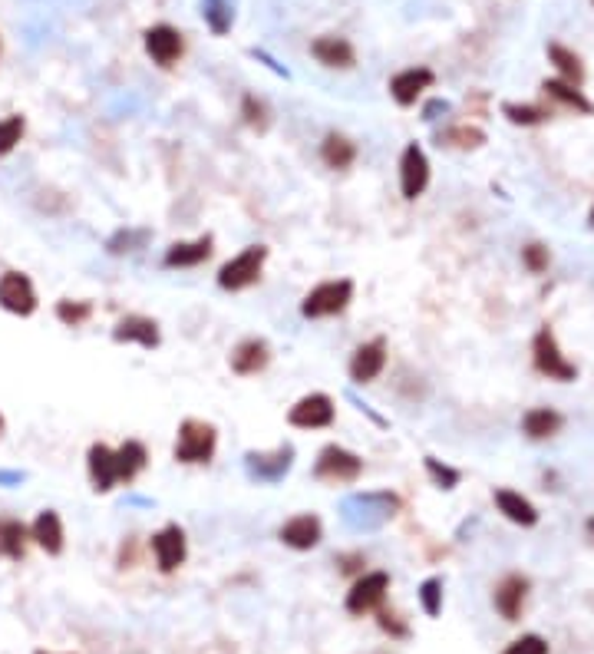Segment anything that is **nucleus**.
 Instances as JSON below:
<instances>
[{"label": "nucleus", "mask_w": 594, "mask_h": 654, "mask_svg": "<svg viewBox=\"0 0 594 654\" xmlns=\"http://www.w3.org/2000/svg\"><path fill=\"white\" fill-rule=\"evenodd\" d=\"M242 113H245V123H248V126H257V129L268 126V119H265V103H257L255 96H245V106H242Z\"/></svg>", "instance_id": "nucleus-38"}, {"label": "nucleus", "mask_w": 594, "mask_h": 654, "mask_svg": "<svg viewBox=\"0 0 594 654\" xmlns=\"http://www.w3.org/2000/svg\"><path fill=\"white\" fill-rule=\"evenodd\" d=\"M591 225H594V205H591Z\"/></svg>", "instance_id": "nucleus-41"}, {"label": "nucleus", "mask_w": 594, "mask_h": 654, "mask_svg": "<svg viewBox=\"0 0 594 654\" xmlns=\"http://www.w3.org/2000/svg\"><path fill=\"white\" fill-rule=\"evenodd\" d=\"M522 261L525 268L532 271V275H542V271H548V248L545 245H525L522 248Z\"/></svg>", "instance_id": "nucleus-37"}, {"label": "nucleus", "mask_w": 594, "mask_h": 654, "mask_svg": "<svg viewBox=\"0 0 594 654\" xmlns=\"http://www.w3.org/2000/svg\"><path fill=\"white\" fill-rule=\"evenodd\" d=\"M420 602H423V611H426L430 618H436V615L443 611V582H440V578H426V582L420 585Z\"/></svg>", "instance_id": "nucleus-34"}, {"label": "nucleus", "mask_w": 594, "mask_h": 654, "mask_svg": "<svg viewBox=\"0 0 594 654\" xmlns=\"http://www.w3.org/2000/svg\"><path fill=\"white\" fill-rule=\"evenodd\" d=\"M291 456H294L291 446H281V450H274V453H261V456L251 453V456H248L251 476L274 483V479H281L284 473H288V469H291Z\"/></svg>", "instance_id": "nucleus-23"}, {"label": "nucleus", "mask_w": 594, "mask_h": 654, "mask_svg": "<svg viewBox=\"0 0 594 654\" xmlns=\"http://www.w3.org/2000/svg\"><path fill=\"white\" fill-rule=\"evenodd\" d=\"M337 420V407L327 394H307L288 410V423L297 430H324Z\"/></svg>", "instance_id": "nucleus-6"}, {"label": "nucleus", "mask_w": 594, "mask_h": 654, "mask_svg": "<svg viewBox=\"0 0 594 654\" xmlns=\"http://www.w3.org/2000/svg\"><path fill=\"white\" fill-rule=\"evenodd\" d=\"M30 538H34L44 552L59 555V552H63V522H59V515L53 513V509H44V513L34 519V526H30Z\"/></svg>", "instance_id": "nucleus-22"}, {"label": "nucleus", "mask_w": 594, "mask_h": 654, "mask_svg": "<svg viewBox=\"0 0 594 654\" xmlns=\"http://www.w3.org/2000/svg\"><path fill=\"white\" fill-rule=\"evenodd\" d=\"M495 506H499V513L509 519V522H515V526H535L538 522V509L528 499H525L522 492H515V490H495Z\"/></svg>", "instance_id": "nucleus-20"}, {"label": "nucleus", "mask_w": 594, "mask_h": 654, "mask_svg": "<svg viewBox=\"0 0 594 654\" xmlns=\"http://www.w3.org/2000/svg\"><path fill=\"white\" fill-rule=\"evenodd\" d=\"M86 467H90V479H93V490L96 492H109L119 483V476H116V450H109L106 443L90 446V459H86Z\"/></svg>", "instance_id": "nucleus-19"}, {"label": "nucleus", "mask_w": 594, "mask_h": 654, "mask_svg": "<svg viewBox=\"0 0 594 654\" xmlns=\"http://www.w3.org/2000/svg\"><path fill=\"white\" fill-rule=\"evenodd\" d=\"M146 459H149L146 446H142L139 440H126V443L116 450V476H119V483H132V479H136L142 469H146Z\"/></svg>", "instance_id": "nucleus-26"}, {"label": "nucleus", "mask_w": 594, "mask_h": 654, "mask_svg": "<svg viewBox=\"0 0 594 654\" xmlns=\"http://www.w3.org/2000/svg\"><path fill=\"white\" fill-rule=\"evenodd\" d=\"M542 90H545L548 100H555V103L568 106V109L588 113V116L594 113V103H591V100H588V96H584L578 86H571V83H565V80H545V83H542Z\"/></svg>", "instance_id": "nucleus-27"}, {"label": "nucleus", "mask_w": 594, "mask_h": 654, "mask_svg": "<svg viewBox=\"0 0 594 654\" xmlns=\"http://www.w3.org/2000/svg\"><path fill=\"white\" fill-rule=\"evenodd\" d=\"M386 592H390V575L386 572H367L360 575L353 588L347 592V611L350 615H367L384 605Z\"/></svg>", "instance_id": "nucleus-8"}, {"label": "nucleus", "mask_w": 594, "mask_h": 654, "mask_svg": "<svg viewBox=\"0 0 594 654\" xmlns=\"http://www.w3.org/2000/svg\"><path fill=\"white\" fill-rule=\"evenodd\" d=\"M588 532L594 536V519H588Z\"/></svg>", "instance_id": "nucleus-39"}, {"label": "nucleus", "mask_w": 594, "mask_h": 654, "mask_svg": "<svg viewBox=\"0 0 594 654\" xmlns=\"http://www.w3.org/2000/svg\"><path fill=\"white\" fill-rule=\"evenodd\" d=\"M268 363H271V347H268V340H261V338L242 340V344L232 351V371L238 377L261 374Z\"/></svg>", "instance_id": "nucleus-14"}, {"label": "nucleus", "mask_w": 594, "mask_h": 654, "mask_svg": "<svg viewBox=\"0 0 594 654\" xmlns=\"http://www.w3.org/2000/svg\"><path fill=\"white\" fill-rule=\"evenodd\" d=\"M321 159H324L327 169L344 172V169H350L353 159H357V146H353L347 136H340V132H327L324 142H321Z\"/></svg>", "instance_id": "nucleus-25"}, {"label": "nucleus", "mask_w": 594, "mask_h": 654, "mask_svg": "<svg viewBox=\"0 0 594 654\" xmlns=\"http://www.w3.org/2000/svg\"><path fill=\"white\" fill-rule=\"evenodd\" d=\"M426 186H430V159L416 142H409L400 156V192L403 199L413 202L426 192Z\"/></svg>", "instance_id": "nucleus-7"}, {"label": "nucleus", "mask_w": 594, "mask_h": 654, "mask_svg": "<svg viewBox=\"0 0 594 654\" xmlns=\"http://www.w3.org/2000/svg\"><path fill=\"white\" fill-rule=\"evenodd\" d=\"M360 473H363V459L357 453H350V450H344V446L330 443L317 453L314 476L321 479V483H330V486H337V483H353V479H360Z\"/></svg>", "instance_id": "nucleus-5"}, {"label": "nucleus", "mask_w": 594, "mask_h": 654, "mask_svg": "<svg viewBox=\"0 0 594 654\" xmlns=\"http://www.w3.org/2000/svg\"><path fill=\"white\" fill-rule=\"evenodd\" d=\"M36 654H47V651H36Z\"/></svg>", "instance_id": "nucleus-42"}, {"label": "nucleus", "mask_w": 594, "mask_h": 654, "mask_svg": "<svg viewBox=\"0 0 594 654\" xmlns=\"http://www.w3.org/2000/svg\"><path fill=\"white\" fill-rule=\"evenodd\" d=\"M90 315H93V307H90V301H59L57 304V317L63 321L67 327H80L90 321Z\"/></svg>", "instance_id": "nucleus-33"}, {"label": "nucleus", "mask_w": 594, "mask_h": 654, "mask_svg": "<svg viewBox=\"0 0 594 654\" xmlns=\"http://www.w3.org/2000/svg\"><path fill=\"white\" fill-rule=\"evenodd\" d=\"M113 338L119 340V344H139V347H146V351H152V347H159V324L152 321V317H142V315H129L123 317L116 324V331H113Z\"/></svg>", "instance_id": "nucleus-17"}, {"label": "nucleus", "mask_w": 594, "mask_h": 654, "mask_svg": "<svg viewBox=\"0 0 594 654\" xmlns=\"http://www.w3.org/2000/svg\"><path fill=\"white\" fill-rule=\"evenodd\" d=\"M30 529L20 519H0V555L4 559H24Z\"/></svg>", "instance_id": "nucleus-28"}, {"label": "nucleus", "mask_w": 594, "mask_h": 654, "mask_svg": "<svg viewBox=\"0 0 594 654\" xmlns=\"http://www.w3.org/2000/svg\"><path fill=\"white\" fill-rule=\"evenodd\" d=\"M353 301V281L350 278H337V281H324L317 284L314 291L304 294L301 301V315L307 321H321V317H337L344 315Z\"/></svg>", "instance_id": "nucleus-2"}, {"label": "nucleus", "mask_w": 594, "mask_h": 654, "mask_svg": "<svg viewBox=\"0 0 594 654\" xmlns=\"http://www.w3.org/2000/svg\"><path fill=\"white\" fill-rule=\"evenodd\" d=\"M152 555H155V565L159 572H175L188 555L186 546V532L178 526H165L152 536Z\"/></svg>", "instance_id": "nucleus-12"}, {"label": "nucleus", "mask_w": 594, "mask_h": 654, "mask_svg": "<svg viewBox=\"0 0 594 654\" xmlns=\"http://www.w3.org/2000/svg\"><path fill=\"white\" fill-rule=\"evenodd\" d=\"M278 538L294 552H311L324 538V526H321V519L311 513H301V515H291L284 526H281Z\"/></svg>", "instance_id": "nucleus-11"}, {"label": "nucleus", "mask_w": 594, "mask_h": 654, "mask_svg": "<svg viewBox=\"0 0 594 654\" xmlns=\"http://www.w3.org/2000/svg\"><path fill=\"white\" fill-rule=\"evenodd\" d=\"M268 261V248L265 245H248L245 251H238L234 258H228L218 271V288L222 291H245L251 284H257L261 271Z\"/></svg>", "instance_id": "nucleus-3"}, {"label": "nucleus", "mask_w": 594, "mask_h": 654, "mask_svg": "<svg viewBox=\"0 0 594 654\" xmlns=\"http://www.w3.org/2000/svg\"><path fill=\"white\" fill-rule=\"evenodd\" d=\"M384 367H386V340L373 338L353 351L347 371H350V380H353V384H373L376 377L384 374Z\"/></svg>", "instance_id": "nucleus-10"}, {"label": "nucleus", "mask_w": 594, "mask_h": 654, "mask_svg": "<svg viewBox=\"0 0 594 654\" xmlns=\"http://www.w3.org/2000/svg\"><path fill=\"white\" fill-rule=\"evenodd\" d=\"M532 361H535V371L538 374H545L548 380H561V384H568L578 377V367L561 354L558 340L551 334V327H542L532 340Z\"/></svg>", "instance_id": "nucleus-4"}, {"label": "nucleus", "mask_w": 594, "mask_h": 654, "mask_svg": "<svg viewBox=\"0 0 594 654\" xmlns=\"http://www.w3.org/2000/svg\"><path fill=\"white\" fill-rule=\"evenodd\" d=\"M528 578L525 575H505L495 588V608H499V615L505 621H519L525 608V598H528Z\"/></svg>", "instance_id": "nucleus-16"}, {"label": "nucleus", "mask_w": 594, "mask_h": 654, "mask_svg": "<svg viewBox=\"0 0 594 654\" xmlns=\"http://www.w3.org/2000/svg\"><path fill=\"white\" fill-rule=\"evenodd\" d=\"M182 34L169 24H159V27H149L146 30V53L152 57V63H159V67H172L175 60L182 57Z\"/></svg>", "instance_id": "nucleus-13"}, {"label": "nucleus", "mask_w": 594, "mask_h": 654, "mask_svg": "<svg viewBox=\"0 0 594 654\" xmlns=\"http://www.w3.org/2000/svg\"><path fill=\"white\" fill-rule=\"evenodd\" d=\"M502 654H548V642L542 634H522L519 642H512Z\"/></svg>", "instance_id": "nucleus-36"}, {"label": "nucleus", "mask_w": 594, "mask_h": 654, "mask_svg": "<svg viewBox=\"0 0 594 654\" xmlns=\"http://www.w3.org/2000/svg\"><path fill=\"white\" fill-rule=\"evenodd\" d=\"M565 427V417L551 407H535L522 417V433L528 440H548Z\"/></svg>", "instance_id": "nucleus-24"}, {"label": "nucleus", "mask_w": 594, "mask_h": 654, "mask_svg": "<svg viewBox=\"0 0 594 654\" xmlns=\"http://www.w3.org/2000/svg\"><path fill=\"white\" fill-rule=\"evenodd\" d=\"M0 433H4V417H0Z\"/></svg>", "instance_id": "nucleus-40"}, {"label": "nucleus", "mask_w": 594, "mask_h": 654, "mask_svg": "<svg viewBox=\"0 0 594 654\" xmlns=\"http://www.w3.org/2000/svg\"><path fill=\"white\" fill-rule=\"evenodd\" d=\"M215 242H211V235H202L195 242H175L169 251H165V268H198L202 261H209L211 251H215Z\"/></svg>", "instance_id": "nucleus-18"}, {"label": "nucleus", "mask_w": 594, "mask_h": 654, "mask_svg": "<svg viewBox=\"0 0 594 654\" xmlns=\"http://www.w3.org/2000/svg\"><path fill=\"white\" fill-rule=\"evenodd\" d=\"M24 116H7L0 119V156L17 149V142L24 140Z\"/></svg>", "instance_id": "nucleus-32"}, {"label": "nucleus", "mask_w": 594, "mask_h": 654, "mask_svg": "<svg viewBox=\"0 0 594 654\" xmlns=\"http://www.w3.org/2000/svg\"><path fill=\"white\" fill-rule=\"evenodd\" d=\"M426 469H430L432 483H436L440 490H455V483H459V473H455L453 467H443L440 459H432V456H426Z\"/></svg>", "instance_id": "nucleus-35"}, {"label": "nucleus", "mask_w": 594, "mask_h": 654, "mask_svg": "<svg viewBox=\"0 0 594 654\" xmlns=\"http://www.w3.org/2000/svg\"><path fill=\"white\" fill-rule=\"evenodd\" d=\"M591 4H594V0H591Z\"/></svg>", "instance_id": "nucleus-43"}, {"label": "nucleus", "mask_w": 594, "mask_h": 654, "mask_svg": "<svg viewBox=\"0 0 594 654\" xmlns=\"http://www.w3.org/2000/svg\"><path fill=\"white\" fill-rule=\"evenodd\" d=\"M502 113H505V119L515 123V126H538V123L548 116L542 106H519V103H505L502 106Z\"/></svg>", "instance_id": "nucleus-31"}, {"label": "nucleus", "mask_w": 594, "mask_h": 654, "mask_svg": "<svg viewBox=\"0 0 594 654\" xmlns=\"http://www.w3.org/2000/svg\"><path fill=\"white\" fill-rule=\"evenodd\" d=\"M218 450V433L215 427L205 420H186L178 427V436H175V450L172 456L186 467H202V463H211V456Z\"/></svg>", "instance_id": "nucleus-1"}, {"label": "nucleus", "mask_w": 594, "mask_h": 654, "mask_svg": "<svg viewBox=\"0 0 594 654\" xmlns=\"http://www.w3.org/2000/svg\"><path fill=\"white\" fill-rule=\"evenodd\" d=\"M311 53L317 57V63L334 67V70H350L353 67V47L344 36H317L311 44Z\"/></svg>", "instance_id": "nucleus-21"}, {"label": "nucleus", "mask_w": 594, "mask_h": 654, "mask_svg": "<svg viewBox=\"0 0 594 654\" xmlns=\"http://www.w3.org/2000/svg\"><path fill=\"white\" fill-rule=\"evenodd\" d=\"M440 140H446L449 146H455V149H476V146L486 142V132L476 126H455V129H446Z\"/></svg>", "instance_id": "nucleus-30"}, {"label": "nucleus", "mask_w": 594, "mask_h": 654, "mask_svg": "<svg viewBox=\"0 0 594 654\" xmlns=\"http://www.w3.org/2000/svg\"><path fill=\"white\" fill-rule=\"evenodd\" d=\"M548 60L558 67V73L565 76V83H571V86H582L584 83L582 60H578V53H571L568 47H561V44H548Z\"/></svg>", "instance_id": "nucleus-29"}, {"label": "nucleus", "mask_w": 594, "mask_h": 654, "mask_svg": "<svg viewBox=\"0 0 594 654\" xmlns=\"http://www.w3.org/2000/svg\"><path fill=\"white\" fill-rule=\"evenodd\" d=\"M432 80H436V76H432V70H426V67L403 70L390 80V96H393L400 106H413L423 93H426V90H430Z\"/></svg>", "instance_id": "nucleus-15"}, {"label": "nucleus", "mask_w": 594, "mask_h": 654, "mask_svg": "<svg viewBox=\"0 0 594 654\" xmlns=\"http://www.w3.org/2000/svg\"><path fill=\"white\" fill-rule=\"evenodd\" d=\"M0 307L11 315L30 317L36 311V291L34 281L20 275V271H7L0 275Z\"/></svg>", "instance_id": "nucleus-9"}]
</instances>
